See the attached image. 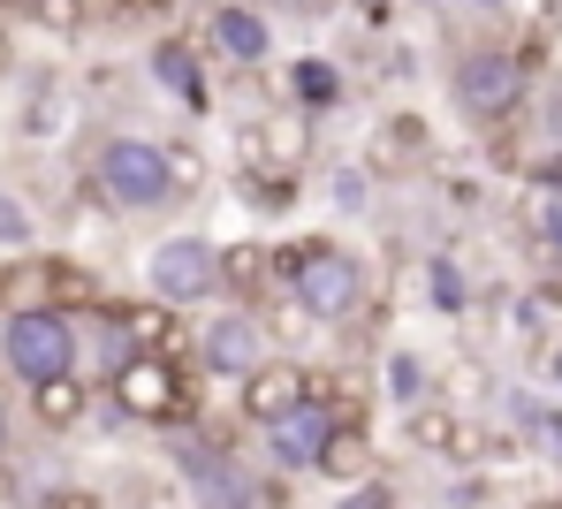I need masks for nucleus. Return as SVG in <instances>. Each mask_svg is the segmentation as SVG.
<instances>
[{"instance_id": "nucleus-30", "label": "nucleus", "mask_w": 562, "mask_h": 509, "mask_svg": "<svg viewBox=\"0 0 562 509\" xmlns=\"http://www.w3.org/2000/svg\"><path fill=\"white\" fill-rule=\"evenodd\" d=\"M168 168H176V191H198V183H205V160H198L190 145H168Z\"/></svg>"}, {"instance_id": "nucleus-14", "label": "nucleus", "mask_w": 562, "mask_h": 509, "mask_svg": "<svg viewBox=\"0 0 562 509\" xmlns=\"http://www.w3.org/2000/svg\"><path fill=\"white\" fill-rule=\"evenodd\" d=\"M426 160V122L418 114H395V122H380L373 152H366V176H411Z\"/></svg>"}, {"instance_id": "nucleus-33", "label": "nucleus", "mask_w": 562, "mask_h": 509, "mask_svg": "<svg viewBox=\"0 0 562 509\" xmlns=\"http://www.w3.org/2000/svg\"><path fill=\"white\" fill-rule=\"evenodd\" d=\"M15 69V38H8V23H0V77Z\"/></svg>"}, {"instance_id": "nucleus-36", "label": "nucleus", "mask_w": 562, "mask_h": 509, "mask_svg": "<svg viewBox=\"0 0 562 509\" xmlns=\"http://www.w3.org/2000/svg\"><path fill=\"white\" fill-rule=\"evenodd\" d=\"M0 8H31V0H0Z\"/></svg>"}, {"instance_id": "nucleus-35", "label": "nucleus", "mask_w": 562, "mask_h": 509, "mask_svg": "<svg viewBox=\"0 0 562 509\" xmlns=\"http://www.w3.org/2000/svg\"><path fill=\"white\" fill-rule=\"evenodd\" d=\"M0 456H8V404H0Z\"/></svg>"}, {"instance_id": "nucleus-7", "label": "nucleus", "mask_w": 562, "mask_h": 509, "mask_svg": "<svg viewBox=\"0 0 562 509\" xmlns=\"http://www.w3.org/2000/svg\"><path fill=\"white\" fill-rule=\"evenodd\" d=\"M176 464H183V479H190V495L205 509H259V479H251V464L228 449V441H213V433H190L183 449H176Z\"/></svg>"}, {"instance_id": "nucleus-38", "label": "nucleus", "mask_w": 562, "mask_h": 509, "mask_svg": "<svg viewBox=\"0 0 562 509\" xmlns=\"http://www.w3.org/2000/svg\"><path fill=\"white\" fill-rule=\"evenodd\" d=\"M525 509H555V502H525Z\"/></svg>"}, {"instance_id": "nucleus-13", "label": "nucleus", "mask_w": 562, "mask_h": 509, "mask_svg": "<svg viewBox=\"0 0 562 509\" xmlns=\"http://www.w3.org/2000/svg\"><path fill=\"white\" fill-rule=\"evenodd\" d=\"M281 92H289V106H304V114H335V106L350 100V77L327 54H296L289 77H281Z\"/></svg>"}, {"instance_id": "nucleus-3", "label": "nucleus", "mask_w": 562, "mask_h": 509, "mask_svg": "<svg viewBox=\"0 0 562 509\" xmlns=\"http://www.w3.org/2000/svg\"><path fill=\"white\" fill-rule=\"evenodd\" d=\"M92 183L114 213H168V205L183 199V191H176V168H168V145H160V137H130V129H114V137L99 145Z\"/></svg>"}, {"instance_id": "nucleus-6", "label": "nucleus", "mask_w": 562, "mask_h": 509, "mask_svg": "<svg viewBox=\"0 0 562 509\" xmlns=\"http://www.w3.org/2000/svg\"><path fill=\"white\" fill-rule=\"evenodd\" d=\"M449 84H457V106H464L471 122H509V114L525 106L532 69H525V54H509V46H464Z\"/></svg>"}, {"instance_id": "nucleus-39", "label": "nucleus", "mask_w": 562, "mask_h": 509, "mask_svg": "<svg viewBox=\"0 0 562 509\" xmlns=\"http://www.w3.org/2000/svg\"><path fill=\"white\" fill-rule=\"evenodd\" d=\"M479 8H494V0H479Z\"/></svg>"}, {"instance_id": "nucleus-5", "label": "nucleus", "mask_w": 562, "mask_h": 509, "mask_svg": "<svg viewBox=\"0 0 562 509\" xmlns=\"http://www.w3.org/2000/svg\"><path fill=\"white\" fill-rule=\"evenodd\" d=\"M228 251L221 244H205V236H168V244H153V259H145V282H153V297L160 305H213L221 290H228V267H221Z\"/></svg>"}, {"instance_id": "nucleus-20", "label": "nucleus", "mask_w": 562, "mask_h": 509, "mask_svg": "<svg viewBox=\"0 0 562 509\" xmlns=\"http://www.w3.org/2000/svg\"><path fill=\"white\" fill-rule=\"evenodd\" d=\"M457 426H464V410H457V404H418V410H411V449H426V456H449Z\"/></svg>"}, {"instance_id": "nucleus-40", "label": "nucleus", "mask_w": 562, "mask_h": 509, "mask_svg": "<svg viewBox=\"0 0 562 509\" xmlns=\"http://www.w3.org/2000/svg\"><path fill=\"white\" fill-rule=\"evenodd\" d=\"M555 509H562V495H555Z\"/></svg>"}, {"instance_id": "nucleus-25", "label": "nucleus", "mask_w": 562, "mask_h": 509, "mask_svg": "<svg viewBox=\"0 0 562 509\" xmlns=\"http://www.w3.org/2000/svg\"><path fill=\"white\" fill-rule=\"evenodd\" d=\"M23 244H31V213H23V199L0 191V251H23Z\"/></svg>"}, {"instance_id": "nucleus-4", "label": "nucleus", "mask_w": 562, "mask_h": 509, "mask_svg": "<svg viewBox=\"0 0 562 509\" xmlns=\"http://www.w3.org/2000/svg\"><path fill=\"white\" fill-rule=\"evenodd\" d=\"M106 396L122 418H137V426H183L198 418V373H183V358H153V350H137L130 365H114L106 373Z\"/></svg>"}, {"instance_id": "nucleus-22", "label": "nucleus", "mask_w": 562, "mask_h": 509, "mask_svg": "<svg viewBox=\"0 0 562 509\" xmlns=\"http://www.w3.org/2000/svg\"><path fill=\"white\" fill-rule=\"evenodd\" d=\"M387 404H403V410L426 404V358L418 350H387Z\"/></svg>"}, {"instance_id": "nucleus-26", "label": "nucleus", "mask_w": 562, "mask_h": 509, "mask_svg": "<svg viewBox=\"0 0 562 509\" xmlns=\"http://www.w3.org/2000/svg\"><path fill=\"white\" fill-rule=\"evenodd\" d=\"M479 388H486V373H479V365H449V373H441V404H471V396H479Z\"/></svg>"}, {"instance_id": "nucleus-24", "label": "nucleus", "mask_w": 562, "mask_h": 509, "mask_svg": "<svg viewBox=\"0 0 562 509\" xmlns=\"http://www.w3.org/2000/svg\"><path fill=\"white\" fill-rule=\"evenodd\" d=\"M426 297H434V305L441 312H464V267H457V259H426Z\"/></svg>"}, {"instance_id": "nucleus-18", "label": "nucleus", "mask_w": 562, "mask_h": 509, "mask_svg": "<svg viewBox=\"0 0 562 509\" xmlns=\"http://www.w3.org/2000/svg\"><path fill=\"white\" fill-rule=\"evenodd\" d=\"M304 137H312V114L281 100L274 114L259 122V160H274V168H304Z\"/></svg>"}, {"instance_id": "nucleus-29", "label": "nucleus", "mask_w": 562, "mask_h": 509, "mask_svg": "<svg viewBox=\"0 0 562 509\" xmlns=\"http://www.w3.org/2000/svg\"><path fill=\"white\" fill-rule=\"evenodd\" d=\"M342 509H395V487H387V479H366V487H342Z\"/></svg>"}, {"instance_id": "nucleus-17", "label": "nucleus", "mask_w": 562, "mask_h": 509, "mask_svg": "<svg viewBox=\"0 0 562 509\" xmlns=\"http://www.w3.org/2000/svg\"><path fill=\"white\" fill-rule=\"evenodd\" d=\"M319 479L366 487V479H373V426H335V441H327V456H319Z\"/></svg>"}, {"instance_id": "nucleus-21", "label": "nucleus", "mask_w": 562, "mask_h": 509, "mask_svg": "<svg viewBox=\"0 0 562 509\" xmlns=\"http://www.w3.org/2000/svg\"><path fill=\"white\" fill-rule=\"evenodd\" d=\"M509 410H517V426L532 433V449L562 464V410L555 404H532V396H509Z\"/></svg>"}, {"instance_id": "nucleus-15", "label": "nucleus", "mask_w": 562, "mask_h": 509, "mask_svg": "<svg viewBox=\"0 0 562 509\" xmlns=\"http://www.w3.org/2000/svg\"><path fill=\"white\" fill-rule=\"evenodd\" d=\"M228 297L236 312H267V290H274V251L267 244H228Z\"/></svg>"}, {"instance_id": "nucleus-9", "label": "nucleus", "mask_w": 562, "mask_h": 509, "mask_svg": "<svg viewBox=\"0 0 562 509\" xmlns=\"http://www.w3.org/2000/svg\"><path fill=\"white\" fill-rule=\"evenodd\" d=\"M312 396H319V373H312V365H296V358H267V365L236 388V418L267 433V426L289 418V410H304Z\"/></svg>"}, {"instance_id": "nucleus-34", "label": "nucleus", "mask_w": 562, "mask_h": 509, "mask_svg": "<svg viewBox=\"0 0 562 509\" xmlns=\"http://www.w3.org/2000/svg\"><path fill=\"white\" fill-rule=\"evenodd\" d=\"M548 381H555V388H562V342H555V350H548Z\"/></svg>"}, {"instance_id": "nucleus-23", "label": "nucleus", "mask_w": 562, "mask_h": 509, "mask_svg": "<svg viewBox=\"0 0 562 509\" xmlns=\"http://www.w3.org/2000/svg\"><path fill=\"white\" fill-rule=\"evenodd\" d=\"M31 15H38V31H54V38H77V31L92 23V0H31Z\"/></svg>"}, {"instance_id": "nucleus-12", "label": "nucleus", "mask_w": 562, "mask_h": 509, "mask_svg": "<svg viewBox=\"0 0 562 509\" xmlns=\"http://www.w3.org/2000/svg\"><path fill=\"white\" fill-rule=\"evenodd\" d=\"M205 38L236 61V69H259L267 54H274V23L251 8V0H213V15H205Z\"/></svg>"}, {"instance_id": "nucleus-19", "label": "nucleus", "mask_w": 562, "mask_h": 509, "mask_svg": "<svg viewBox=\"0 0 562 509\" xmlns=\"http://www.w3.org/2000/svg\"><path fill=\"white\" fill-rule=\"evenodd\" d=\"M92 410V388H85V373H69V381H46V388H31V418L46 426V433H69L77 418Z\"/></svg>"}, {"instance_id": "nucleus-28", "label": "nucleus", "mask_w": 562, "mask_h": 509, "mask_svg": "<svg viewBox=\"0 0 562 509\" xmlns=\"http://www.w3.org/2000/svg\"><path fill=\"white\" fill-rule=\"evenodd\" d=\"M502 23H555V0H494Z\"/></svg>"}, {"instance_id": "nucleus-11", "label": "nucleus", "mask_w": 562, "mask_h": 509, "mask_svg": "<svg viewBox=\"0 0 562 509\" xmlns=\"http://www.w3.org/2000/svg\"><path fill=\"white\" fill-rule=\"evenodd\" d=\"M145 69H153V84L168 92L176 106H190V114H205L213 106V84H205V54L190 46L183 31H168V38H153V54H145Z\"/></svg>"}, {"instance_id": "nucleus-2", "label": "nucleus", "mask_w": 562, "mask_h": 509, "mask_svg": "<svg viewBox=\"0 0 562 509\" xmlns=\"http://www.w3.org/2000/svg\"><path fill=\"white\" fill-rule=\"evenodd\" d=\"M85 358V327L77 312H54V305H15L0 319V365L23 381V388H46V381H69Z\"/></svg>"}, {"instance_id": "nucleus-10", "label": "nucleus", "mask_w": 562, "mask_h": 509, "mask_svg": "<svg viewBox=\"0 0 562 509\" xmlns=\"http://www.w3.org/2000/svg\"><path fill=\"white\" fill-rule=\"evenodd\" d=\"M335 426H342V418L327 410V396H312L304 410H289L281 426H267V464H274V472H319Z\"/></svg>"}, {"instance_id": "nucleus-27", "label": "nucleus", "mask_w": 562, "mask_h": 509, "mask_svg": "<svg viewBox=\"0 0 562 509\" xmlns=\"http://www.w3.org/2000/svg\"><path fill=\"white\" fill-rule=\"evenodd\" d=\"M366 199H373V176H366V168H342V176H335V205H342V213H366Z\"/></svg>"}, {"instance_id": "nucleus-32", "label": "nucleus", "mask_w": 562, "mask_h": 509, "mask_svg": "<svg viewBox=\"0 0 562 509\" xmlns=\"http://www.w3.org/2000/svg\"><path fill=\"white\" fill-rule=\"evenodd\" d=\"M540 236H548V244L562 251V199H548V205H540Z\"/></svg>"}, {"instance_id": "nucleus-1", "label": "nucleus", "mask_w": 562, "mask_h": 509, "mask_svg": "<svg viewBox=\"0 0 562 509\" xmlns=\"http://www.w3.org/2000/svg\"><path fill=\"white\" fill-rule=\"evenodd\" d=\"M274 274L289 282V297L304 319H358L366 305V259L358 251H342V244H327V236H304V244H281L274 251Z\"/></svg>"}, {"instance_id": "nucleus-37", "label": "nucleus", "mask_w": 562, "mask_h": 509, "mask_svg": "<svg viewBox=\"0 0 562 509\" xmlns=\"http://www.w3.org/2000/svg\"><path fill=\"white\" fill-rule=\"evenodd\" d=\"M281 8H312V0H281Z\"/></svg>"}, {"instance_id": "nucleus-16", "label": "nucleus", "mask_w": 562, "mask_h": 509, "mask_svg": "<svg viewBox=\"0 0 562 509\" xmlns=\"http://www.w3.org/2000/svg\"><path fill=\"white\" fill-rule=\"evenodd\" d=\"M114 327L137 342V350H153V358H183V335H176V305H160V297H145V305H122L114 312Z\"/></svg>"}, {"instance_id": "nucleus-31", "label": "nucleus", "mask_w": 562, "mask_h": 509, "mask_svg": "<svg viewBox=\"0 0 562 509\" xmlns=\"http://www.w3.org/2000/svg\"><path fill=\"white\" fill-rule=\"evenodd\" d=\"M38 509H106V502H99L92 487H54V495H46Z\"/></svg>"}, {"instance_id": "nucleus-8", "label": "nucleus", "mask_w": 562, "mask_h": 509, "mask_svg": "<svg viewBox=\"0 0 562 509\" xmlns=\"http://www.w3.org/2000/svg\"><path fill=\"white\" fill-rule=\"evenodd\" d=\"M267 335H274V327H267L259 312H221V319L198 327V365H205L213 381H236V388H244V381L274 358Z\"/></svg>"}]
</instances>
